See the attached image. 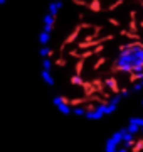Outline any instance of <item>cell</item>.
Listing matches in <instances>:
<instances>
[{
    "label": "cell",
    "instance_id": "obj_1",
    "mask_svg": "<svg viewBox=\"0 0 143 152\" xmlns=\"http://www.w3.org/2000/svg\"><path fill=\"white\" fill-rule=\"evenodd\" d=\"M111 75L116 73H138L143 71V42L135 41L120 46L115 61L110 68Z\"/></svg>",
    "mask_w": 143,
    "mask_h": 152
},
{
    "label": "cell",
    "instance_id": "obj_2",
    "mask_svg": "<svg viewBox=\"0 0 143 152\" xmlns=\"http://www.w3.org/2000/svg\"><path fill=\"white\" fill-rule=\"evenodd\" d=\"M142 125H143V117H130L126 130L131 135H138V134H142Z\"/></svg>",
    "mask_w": 143,
    "mask_h": 152
},
{
    "label": "cell",
    "instance_id": "obj_3",
    "mask_svg": "<svg viewBox=\"0 0 143 152\" xmlns=\"http://www.w3.org/2000/svg\"><path fill=\"white\" fill-rule=\"evenodd\" d=\"M103 86H106L108 90H110V93H113V95H120L121 93L120 81H118V78H116L115 75L105 78V80H103Z\"/></svg>",
    "mask_w": 143,
    "mask_h": 152
},
{
    "label": "cell",
    "instance_id": "obj_4",
    "mask_svg": "<svg viewBox=\"0 0 143 152\" xmlns=\"http://www.w3.org/2000/svg\"><path fill=\"white\" fill-rule=\"evenodd\" d=\"M130 90H131V93H138V91H142V90H143V80H140V81H136V83H133Z\"/></svg>",
    "mask_w": 143,
    "mask_h": 152
},
{
    "label": "cell",
    "instance_id": "obj_5",
    "mask_svg": "<svg viewBox=\"0 0 143 152\" xmlns=\"http://www.w3.org/2000/svg\"><path fill=\"white\" fill-rule=\"evenodd\" d=\"M143 151V139H138L136 142H135V145L131 147V151L130 152H142Z\"/></svg>",
    "mask_w": 143,
    "mask_h": 152
},
{
    "label": "cell",
    "instance_id": "obj_6",
    "mask_svg": "<svg viewBox=\"0 0 143 152\" xmlns=\"http://www.w3.org/2000/svg\"><path fill=\"white\" fill-rule=\"evenodd\" d=\"M140 27H142V29H143V20H140Z\"/></svg>",
    "mask_w": 143,
    "mask_h": 152
},
{
    "label": "cell",
    "instance_id": "obj_7",
    "mask_svg": "<svg viewBox=\"0 0 143 152\" xmlns=\"http://www.w3.org/2000/svg\"><path fill=\"white\" fill-rule=\"evenodd\" d=\"M142 134H143V125H142Z\"/></svg>",
    "mask_w": 143,
    "mask_h": 152
},
{
    "label": "cell",
    "instance_id": "obj_8",
    "mask_svg": "<svg viewBox=\"0 0 143 152\" xmlns=\"http://www.w3.org/2000/svg\"><path fill=\"white\" fill-rule=\"evenodd\" d=\"M142 107H143V98H142Z\"/></svg>",
    "mask_w": 143,
    "mask_h": 152
}]
</instances>
